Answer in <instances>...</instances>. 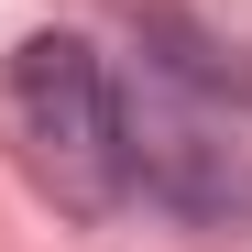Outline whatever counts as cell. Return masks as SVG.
<instances>
[{"label":"cell","mask_w":252,"mask_h":252,"mask_svg":"<svg viewBox=\"0 0 252 252\" xmlns=\"http://www.w3.org/2000/svg\"><path fill=\"white\" fill-rule=\"evenodd\" d=\"M11 132H22V164L55 208L110 220L132 197L121 187V99H110V77L77 33H33L11 55Z\"/></svg>","instance_id":"obj_1"},{"label":"cell","mask_w":252,"mask_h":252,"mask_svg":"<svg viewBox=\"0 0 252 252\" xmlns=\"http://www.w3.org/2000/svg\"><path fill=\"white\" fill-rule=\"evenodd\" d=\"M110 99H121V187L143 208H164L187 230H252V154L176 77L143 66V88H110Z\"/></svg>","instance_id":"obj_2"},{"label":"cell","mask_w":252,"mask_h":252,"mask_svg":"<svg viewBox=\"0 0 252 252\" xmlns=\"http://www.w3.org/2000/svg\"><path fill=\"white\" fill-rule=\"evenodd\" d=\"M132 33H143V66L176 77L187 99H241L252 110V55L230 44V33H208L187 0H132Z\"/></svg>","instance_id":"obj_3"}]
</instances>
